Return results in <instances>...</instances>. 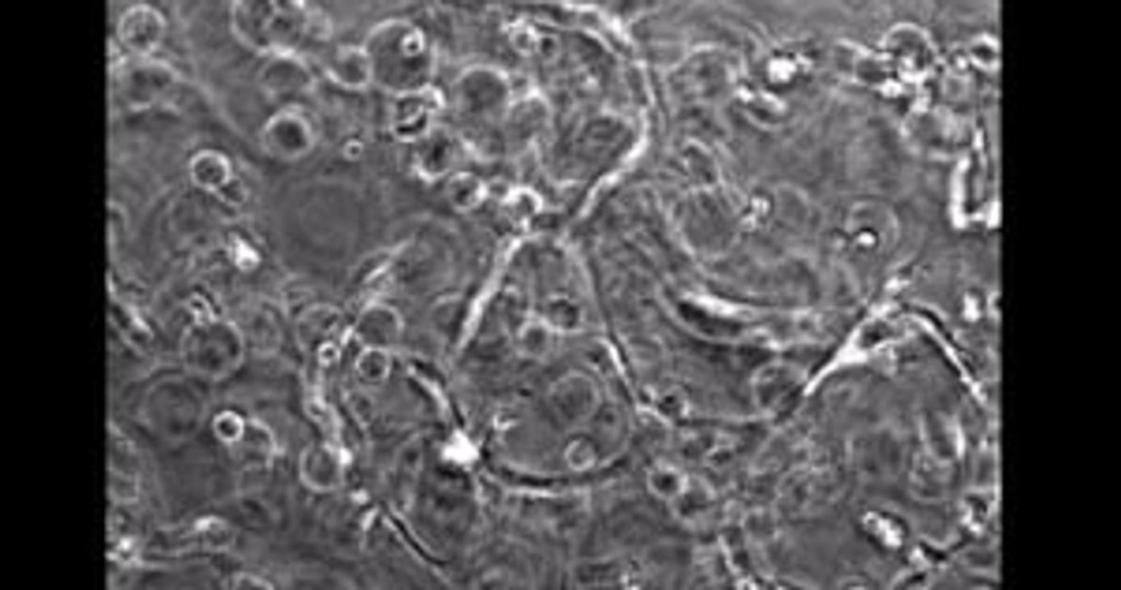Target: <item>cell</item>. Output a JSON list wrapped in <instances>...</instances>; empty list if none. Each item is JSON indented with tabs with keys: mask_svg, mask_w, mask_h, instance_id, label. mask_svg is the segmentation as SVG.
Masks as SVG:
<instances>
[{
	"mask_svg": "<svg viewBox=\"0 0 1121 590\" xmlns=\"http://www.w3.org/2000/svg\"><path fill=\"white\" fill-rule=\"evenodd\" d=\"M403 331L401 314L385 303H371L358 314L354 334L363 347L390 349Z\"/></svg>",
	"mask_w": 1121,
	"mask_h": 590,
	"instance_id": "cell-12",
	"label": "cell"
},
{
	"mask_svg": "<svg viewBox=\"0 0 1121 590\" xmlns=\"http://www.w3.org/2000/svg\"><path fill=\"white\" fill-rule=\"evenodd\" d=\"M391 366L389 349L379 347H363L355 362L359 377L369 383L384 381L391 372Z\"/></svg>",
	"mask_w": 1121,
	"mask_h": 590,
	"instance_id": "cell-17",
	"label": "cell"
},
{
	"mask_svg": "<svg viewBox=\"0 0 1121 590\" xmlns=\"http://www.w3.org/2000/svg\"><path fill=\"white\" fill-rule=\"evenodd\" d=\"M245 349L241 328L209 313L186 328L181 343L186 369L208 380L232 374L242 363Z\"/></svg>",
	"mask_w": 1121,
	"mask_h": 590,
	"instance_id": "cell-3",
	"label": "cell"
},
{
	"mask_svg": "<svg viewBox=\"0 0 1121 590\" xmlns=\"http://www.w3.org/2000/svg\"><path fill=\"white\" fill-rule=\"evenodd\" d=\"M166 21L150 4L138 3L127 8L116 24V37L131 57L149 58L163 44Z\"/></svg>",
	"mask_w": 1121,
	"mask_h": 590,
	"instance_id": "cell-7",
	"label": "cell"
},
{
	"mask_svg": "<svg viewBox=\"0 0 1121 590\" xmlns=\"http://www.w3.org/2000/svg\"><path fill=\"white\" fill-rule=\"evenodd\" d=\"M116 70L122 93L136 105L150 103L171 85L173 79L172 71L152 61L151 57H131V61H120Z\"/></svg>",
	"mask_w": 1121,
	"mask_h": 590,
	"instance_id": "cell-8",
	"label": "cell"
},
{
	"mask_svg": "<svg viewBox=\"0 0 1121 590\" xmlns=\"http://www.w3.org/2000/svg\"><path fill=\"white\" fill-rule=\"evenodd\" d=\"M322 69L334 84L348 91L373 85L371 62L361 44L334 47L324 58Z\"/></svg>",
	"mask_w": 1121,
	"mask_h": 590,
	"instance_id": "cell-10",
	"label": "cell"
},
{
	"mask_svg": "<svg viewBox=\"0 0 1121 590\" xmlns=\"http://www.w3.org/2000/svg\"><path fill=\"white\" fill-rule=\"evenodd\" d=\"M362 146L358 141L351 140L345 144V157L356 159L360 157Z\"/></svg>",
	"mask_w": 1121,
	"mask_h": 590,
	"instance_id": "cell-22",
	"label": "cell"
},
{
	"mask_svg": "<svg viewBox=\"0 0 1121 590\" xmlns=\"http://www.w3.org/2000/svg\"><path fill=\"white\" fill-rule=\"evenodd\" d=\"M258 141L267 155L280 161H296L313 150L317 130L302 108L290 105L278 109L265 120Z\"/></svg>",
	"mask_w": 1121,
	"mask_h": 590,
	"instance_id": "cell-4",
	"label": "cell"
},
{
	"mask_svg": "<svg viewBox=\"0 0 1121 590\" xmlns=\"http://www.w3.org/2000/svg\"><path fill=\"white\" fill-rule=\"evenodd\" d=\"M440 107V95L432 85L393 96L388 112L391 136L401 143L414 144L436 125Z\"/></svg>",
	"mask_w": 1121,
	"mask_h": 590,
	"instance_id": "cell-5",
	"label": "cell"
},
{
	"mask_svg": "<svg viewBox=\"0 0 1121 590\" xmlns=\"http://www.w3.org/2000/svg\"><path fill=\"white\" fill-rule=\"evenodd\" d=\"M216 196L231 206H241L247 199L245 185L235 175L216 194Z\"/></svg>",
	"mask_w": 1121,
	"mask_h": 590,
	"instance_id": "cell-19",
	"label": "cell"
},
{
	"mask_svg": "<svg viewBox=\"0 0 1121 590\" xmlns=\"http://www.w3.org/2000/svg\"><path fill=\"white\" fill-rule=\"evenodd\" d=\"M268 312H256L250 317L247 332L243 333L245 343L250 342L254 350L261 355L275 352L280 340L277 323Z\"/></svg>",
	"mask_w": 1121,
	"mask_h": 590,
	"instance_id": "cell-16",
	"label": "cell"
},
{
	"mask_svg": "<svg viewBox=\"0 0 1121 590\" xmlns=\"http://www.w3.org/2000/svg\"><path fill=\"white\" fill-rule=\"evenodd\" d=\"M299 475L311 490L328 493L344 482L345 465L340 453L326 443L307 446L299 459Z\"/></svg>",
	"mask_w": 1121,
	"mask_h": 590,
	"instance_id": "cell-9",
	"label": "cell"
},
{
	"mask_svg": "<svg viewBox=\"0 0 1121 590\" xmlns=\"http://www.w3.org/2000/svg\"><path fill=\"white\" fill-rule=\"evenodd\" d=\"M258 88L274 100H292L310 94L316 78L300 53L268 56L257 71Z\"/></svg>",
	"mask_w": 1121,
	"mask_h": 590,
	"instance_id": "cell-6",
	"label": "cell"
},
{
	"mask_svg": "<svg viewBox=\"0 0 1121 590\" xmlns=\"http://www.w3.org/2000/svg\"><path fill=\"white\" fill-rule=\"evenodd\" d=\"M230 254L232 261L241 269H252L258 263V255L255 251L241 240L232 242Z\"/></svg>",
	"mask_w": 1121,
	"mask_h": 590,
	"instance_id": "cell-20",
	"label": "cell"
},
{
	"mask_svg": "<svg viewBox=\"0 0 1121 590\" xmlns=\"http://www.w3.org/2000/svg\"><path fill=\"white\" fill-rule=\"evenodd\" d=\"M188 175L195 186L213 195L234 176L227 154L216 149L196 152L188 162Z\"/></svg>",
	"mask_w": 1121,
	"mask_h": 590,
	"instance_id": "cell-15",
	"label": "cell"
},
{
	"mask_svg": "<svg viewBox=\"0 0 1121 590\" xmlns=\"http://www.w3.org/2000/svg\"><path fill=\"white\" fill-rule=\"evenodd\" d=\"M372 67V84L392 97L431 85L436 57L416 23L393 18L373 25L360 43Z\"/></svg>",
	"mask_w": 1121,
	"mask_h": 590,
	"instance_id": "cell-1",
	"label": "cell"
},
{
	"mask_svg": "<svg viewBox=\"0 0 1121 590\" xmlns=\"http://www.w3.org/2000/svg\"><path fill=\"white\" fill-rule=\"evenodd\" d=\"M246 419L233 410H222L217 414L211 423L216 438L223 444L230 447L236 442L245 429Z\"/></svg>",
	"mask_w": 1121,
	"mask_h": 590,
	"instance_id": "cell-18",
	"label": "cell"
},
{
	"mask_svg": "<svg viewBox=\"0 0 1121 590\" xmlns=\"http://www.w3.org/2000/svg\"><path fill=\"white\" fill-rule=\"evenodd\" d=\"M232 588L243 590H271L274 586L265 578L250 574L239 572L231 580Z\"/></svg>",
	"mask_w": 1121,
	"mask_h": 590,
	"instance_id": "cell-21",
	"label": "cell"
},
{
	"mask_svg": "<svg viewBox=\"0 0 1121 590\" xmlns=\"http://www.w3.org/2000/svg\"><path fill=\"white\" fill-rule=\"evenodd\" d=\"M233 460L247 470H263L273 464L276 439L271 430L257 419H246L241 438L229 447Z\"/></svg>",
	"mask_w": 1121,
	"mask_h": 590,
	"instance_id": "cell-13",
	"label": "cell"
},
{
	"mask_svg": "<svg viewBox=\"0 0 1121 590\" xmlns=\"http://www.w3.org/2000/svg\"><path fill=\"white\" fill-rule=\"evenodd\" d=\"M312 5L299 0H238L230 7L234 37L262 56L299 53L310 39Z\"/></svg>",
	"mask_w": 1121,
	"mask_h": 590,
	"instance_id": "cell-2",
	"label": "cell"
},
{
	"mask_svg": "<svg viewBox=\"0 0 1121 590\" xmlns=\"http://www.w3.org/2000/svg\"><path fill=\"white\" fill-rule=\"evenodd\" d=\"M343 322L342 313L330 304H313L303 310L296 321V335L303 347L319 349L328 343Z\"/></svg>",
	"mask_w": 1121,
	"mask_h": 590,
	"instance_id": "cell-14",
	"label": "cell"
},
{
	"mask_svg": "<svg viewBox=\"0 0 1121 590\" xmlns=\"http://www.w3.org/2000/svg\"><path fill=\"white\" fill-rule=\"evenodd\" d=\"M411 167L424 181H435L452 165L454 144L449 132L435 125L423 138L412 144Z\"/></svg>",
	"mask_w": 1121,
	"mask_h": 590,
	"instance_id": "cell-11",
	"label": "cell"
}]
</instances>
